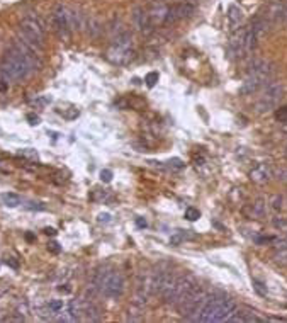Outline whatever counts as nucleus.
Here are the masks:
<instances>
[{
  "instance_id": "c85d7f7f",
  "label": "nucleus",
  "mask_w": 287,
  "mask_h": 323,
  "mask_svg": "<svg viewBox=\"0 0 287 323\" xmlns=\"http://www.w3.org/2000/svg\"><path fill=\"white\" fill-rule=\"evenodd\" d=\"M5 262H7V264H9V265H12V267H14V269H17V267H19V264H17V262H15V260H12V258H7Z\"/></svg>"
},
{
  "instance_id": "f257e3e1",
  "label": "nucleus",
  "mask_w": 287,
  "mask_h": 323,
  "mask_svg": "<svg viewBox=\"0 0 287 323\" xmlns=\"http://www.w3.org/2000/svg\"><path fill=\"white\" fill-rule=\"evenodd\" d=\"M31 70H33V65L22 53L17 43L10 50H7V53L2 58V63H0V75L7 80H22L29 75Z\"/></svg>"
},
{
  "instance_id": "bb28decb",
  "label": "nucleus",
  "mask_w": 287,
  "mask_h": 323,
  "mask_svg": "<svg viewBox=\"0 0 287 323\" xmlns=\"http://www.w3.org/2000/svg\"><path fill=\"white\" fill-rule=\"evenodd\" d=\"M279 181L287 182V170H281V172H279Z\"/></svg>"
},
{
  "instance_id": "2f4dec72",
  "label": "nucleus",
  "mask_w": 287,
  "mask_h": 323,
  "mask_svg": "<svg viewBox=\"0 0 287 323\" xmlns=\"http://www.w3.org/2000/svg\"><path fill=\"white\" fill-rule=\"evenodd\" d=\"M99 221H109V214H101V216H99Z\"/></svg>"
},
{
  "instance_id": "dca6fc26",
  "label": "nucleus",
  "mask_w": 287,
  "mask_h": 323,
  "mask_svg": "<svg viewBox=\"0 0 287 323\" xmlns=\"http://www.w3.org/2000/svg\"><path fill=\"white\" fill-rule=\"evenodd\" d=\"M158 78H160V75L157 73V71H150L148 75H146V78H145V82H146V85L150 87H155L157 85V82H158Z\"/></svg>"
},
{
  "instance_id": "423d86ee",
  "label": "nucleus",
  "mask_w": 287,
  "mask_h": 323,
  "mask_svg": "<svg viewBox=\"0 0 287 323\" xmlns=\"http://www.w3.org/2000/svg\"><path fill=\"white\" fill-rule=\"evenodd\" d=\"M71 17H73V15L61 5H58L53 14V27H55V31H57L58 38L63 39V41H68L70 39Z\"/></svg>"
},
{
  "instance_id": "5701e85b",
  "label": "nucleus",
  "mask_w": 287,
  "mask_h": 323,
  "mask_svg": "<svg viewBox=\"0 0 287 323\" xmlns=\"http://www.w3.org/2000/svg\"><path fill=\"white\" fill-rule=\"evenodd\" d=\"M7 89H9V80H7V78H3L2 75H0V94H3Z\"/></svg>"
},
{
  "instance_id": "6ab92c4d",
  "label": "nucleus",
  "mask_w": 287,
  "mask_h": 323,
  "mask_svg": "<svg viewBox=\"0 0 287 323\" xmlns=\"http://www.w3.org/2000/svg\"><path fill=\"white\" fill-rule=\"evenodd\" d=\"M19 155H21V157L29 158V160H33V162L38 160V153H36V150H33V148H26V150H22Z\"/></svg>"
},
{
  "instance_id": "6e6552de",
  "label": "nucleus",
  "mask_w": 287,
  "mask_h": 323,
  "mask_svg": "<svg viewBox=\"0 0 287 323\" xmlns=\"http://www.w3.org/2000/svg\"><path fill=\"white\" fill-rule=\"evenodd\" d=\"M194 5L192 3H175V5L169 7L167 10V17H165V24H175L178 21H184V19H189L190 15L194 14Z\"/></svg>"
},
{
  "instance_id": "1a4fd4ad",
  "label": "nucleus",
  "mask_w": 287,
  "mask_h": 323,
  "mask_svg": "<svg viewBox=\"0 0 287 323\" xmlns=\"http://www.w3.org/2000/svg\"><path fill=\"white\" fill-rule=\"evenodd\" d=\"M134 22H136L138 29L141 31V33L148 34L153 31V22H151V19H150V15L146 10L138 9L136 12H134Z\"/></svg>"
},
{
  "instance_id": "c756f323",
  "label": "nucleus",
  "mask_w": 287,
  "mask_h": 323,
  "mask_svg": "<svg viewBox=\"0 0 287 323\" xmlns=\"http://www.w3.org/2000/svg\"><path fill=\"white\" fill-rule=\"evenodd\" d=\"M136 223H138V226H141V228H145V226H146V221H145V219H141V218H138Z\"/></svg>"
},
{
  "instance_id": "2eb2a0df",
  "label": "nucleus",
  "mask_w": 287,
  "mask_h": 323,
  "mask_svg": "<svg viewBox=\"0 0 287 323\" xmlns=\"http://www.w3.org/2000/svg\"><path fill=\"white\" fill-rule=\"evenodd\" d=\"M68 313L71 315V318H73V320H77V318L80 317V313H83V312H82L80 301H71V303H70V312H68Z\"/></svg>"
},
{
  "instance_id": "7c9ffc66",
  "label": "nucleus",
  "mask_w": 287,
  "mask_h": 323,
  "mask_svg": "<svg viewBox=\"0 0 287 323\" xmlns=\"http://www.w3.org/2000/svg\"><path fill=\"white\" fill-rule=\"evenodd\" d=\"M45 233L46 235H57V230H55V228H45Z\"/></svg>"
},
{
  "instance_id": "ddd939ff",
  "label": "nucleus",
  "mask_w": 287,
  "mask_h": 323,
  "mask_svg": "<svg viewBox=\"0 0 287 323\" xmlns=\"http://www.w3.org/2000/svg\"><path fill=\"white\" fill-rule=\"evenodd\" d=\"M2 202L9 208H15V206L21 204V197L14 193H7V194H2Z\"/></svg>"
},
{
  "instance_id": "393cba45",
  "label": "nucleus",
  "mask_w": 287,
  "mask_h": 323,
  "mask_svg": "<svg viewBox=\"0 0 287 323\" xmlns=\"http://www.w3.org/2000/svg\"><path fill=\"white\" fill-rule=\"evenodd\" d=\"M29 209H39V211H43L45 209V206H41V202H31L29 206H27Z\"/></svg>"
},
{
  "instance_id": "a211bd4d",
  "label": "nucleus",
  "mask_w": 287,
  "mask_h": 323,
  "mask_svg": "<svg viewBox=\"0 0 287 323\" xmlns=\"http://www.w3.org/2000/svg\"><path fill=\"white\" fill-rule=\"evenodd\" d=\"M253 288L260 296H267V288L264 286V282H260L258 279H253Z\"/></svg>"
},
{
  "instance_id": "cd10ccee",
  "label": "nucleus",
  "mask_w": 287,
  "mask_h": 323,
  "mask_svg": "<svg viewBox=\"0 0 287 323\" xmlns=\"http://www.w3.org/2000/svg\"><path fill=\"white\" fill-rule=\"evenodd\" d=\"M27 119L31 121V125H38V123H39V118H38V116H33V114L27 116Z\"/></svg>"
},
{
  "instance_id": "39448f33",
  "label": "nucleus",
  "mask_w": 287,
  "mask_h": 323,
  "mask_svg": "<svg viewBox=\"0 0 287 323\" xmlns=\"http://www.w3.org/2000/svg\"><path fill=\"white\" fill-rule=\"evenodd\" d=\"M124 277H122V274L119 272H107L106 277H104L102 281V286H101V291L104 293V296L106 298H119L122 296V293H124Z\"/></svg>"
},
{
  "instance_id": "a878e982",
  "label": "nucleus",
  "mask_w": 287,
  "mask_h": 323,
  "mask_svg": "<svg viewBox=\"0 0 287 323\" xmlns=\"http://www.w3.org/2000/svg\"><path fill=\"white\" fill-rule=\"evenodd\" d=\"M281 206H282V199L281 197H274V208L276 209H281Z\"/></svg>"
},
{
  "instance_id": "9d476101",
  "label": "nucleus",
  "mask_w": 287,
  "mask_h": 323,
  "mask_svg": "<svg viewBox=\"0 0 287 323\" xmlns=\"http://www.w3.org/2000/svg\"><path fill=\"white\" fill-rule=\"evenodd\" d=\"M270 177H272V172H270V167L267 163H260V165L255 167L252 172H250V179L253 182H257V184H264Z\"/></svg>"
},
{
  "instance_id": "20e7f679",
  "label": "nucleus",
  "mask_w": 287,
  "mask_h": 323,
  "mask_svg": "<svg viewBox=\"0 0 287 323\" xmlns=\"http://www.w3.org/2000/svg\"><path fill=\"white\" fill-rule=\"evenodd\" d=\"M19 26H21L24 43L33 48L34 51L41 50L43 45H45V29L41 27V24L33 17H26L22 19Z\"/></svg>"
},
{
  "instance_id": "b1692460",
  "label": "nucleus",
  "mask_w": 287,
  "mask_h": 323,
  "mask_svg": "<svg viewBox=\"0 0 287 323\" xmlns=\"http://www.w3.org/2000/svg\"><path fill=\"white\" fill-rule=\"evenodd\" d=\"M48 250H51V252L58 254V252H59V250H61V249H59V247H58V243H57V242H51L50 245H48Z\"/></svg>"
},
{
  "instance_id": "7ed1b4c3",
  "label": "nucleus",
  "mask_w": 287,
  "mask_h": 323,
  "mask_svg": "<svg viewBox=\"0 0 287 323\" xmlns=\"http://www.w3.org/2000/svg\"><path fill=\"white\" fill-rule=\"evenodd\" d=\"M195 284L197 282H195L192 276H173L172 281L169 282V286L163 289L162 296L165 298V303L177 306L192 291Z\"/></svg>"
},
{
  "instance_id": "4468645a",
  "label": "nucleus",
  "mask_w": 287,
  "mask_h": 323,
  "mask_svg": "<svg viewBox=\"0 0 287 323\" xmlns=\"http://www.w3.org/2000/svg\"><path fill=\"white\" fill-rule=\"evenodd\" d=\"M264 213H265V204H264V201H257L255 204L252 206V216L253 218H260V216H264Z\"/></svg>"
},
{
  "instance_id": "0eeeda50",
  "label": "nucleus",
  "mask_w": 287,
  "mask_h": 323,
  "mask_svg": "<svg viewBox=\"0 0 287 323\" xmlns=\"http://www.w3.org/2000/svg\"><path fill=\"white\" fill-rule=\"evenodd\" d=\"M281 97H282V85H281V83H277V82H272L264 90V94L260 95V99H258L257 109L260 111V113H265V111L274 109V107L279 104Z\"/></svg>"
},
{
  "instance_id": "f03ea898",
  "label": "nucleus",
  "mask_w": 287,
  "mask_h": 323,
  "mask_svg": "<svg viewBox=\"0 0 287 323\" xmlns=\"http://www.w3.org/2000/svg\"><path fill=\"white\" fill-rule=\"evenodd\" d=\"M272 73H274V68L270 63L262 62V60L255 62L252 65V68H250V73H248V77H246V80L241 83L240 94L250 95V94L257 92V90L260 89L267 80H270Z\"/></svg>"
},
{
  "instance_id": "f8f14e48",
  "label": "nucleus",
  "mask_w": 287,
  "mask_h": 323,
  "mask_svg": "<svg viewBox=\"0 0 287 323\" xmlns=\"http://www.w3.org/2000/svg\"><path fill=\"white\" fill-rule=\"evenodd\" d=\"M257 39L258 36L255 34V31L252 27H245V53H250L257 48Z\"/></svg>"
},
{
  "instance_id": "aec40b11",
  "label": "nucleus",
  "mask_w": 287,
  "mask_h": 323,
  "mask_svg": "<svg viewBox=\"0 0 287 323\" xmlns=\"http://www.w3.org/2000/svg\"><path fill=\"white\" fill-rule=\"evenodd\" d=\"M276 119L281 123H286L287 121V107H281V109L276 111Z\"/></svg>"
},
{
  "instance_id": "f3484780",
  "label": "nucleus",
  "mask_w": 287,
  "mask_h": 323,
  "mask_svg": "<svg viewBox=\"0 0 287 323\" xmlns=\"http://www.w3.org/2000/svg\"><path fill=\"white\" fill-rule=\"evenodd\" d=\"M199 216H201L199 209H195V208H187L185 209V218L189 219V221H195V219H199Z\"/></svg>"
},
{
  "instance_id": "4be33fe9",
  "label": "nucleus",
  "mask_w": 287,
  "mask_h": 323,
  "mask_svg": "<svg viewBox=\"0 0 287 323\" xmlns=\"http://www.w3.org/2000/svg\"><path fill=\"white\" fill-rule=\"evenodd\" d=\"M101 179H102V182H111L113 181V172L111 170H102L101 172Z\"/></svg>"
},
{
  "instance_id": "9b49d317",
  "label": "nucleus",
  "mask_w": 287,
  "mask_h": 323,
  "mask_svg": "<svg viewBox=\"0 0 287 323\" xmlns=\"http://www.w3.org/2000/svg\"><path fill=\"white\" fill-rule=\"evenodd\" d=\"M228 22L233 29H238L240 24L243 22V10L236 5H231L228 9Z\"/></svg>"
},
{
  "instance_id": "412c9836",
  "label": "nucleus",
  "mask_w": 287,
  "mask_h": 323,
  "mask_svg": "<svg viewBox=\"0 0 287 323\" xmlns=\"http://www.w3.org/2000/svg\"><path fill=\"white\" fill-rule=\"evenodd\" d=\"M48 308H50V312L53 313H58L59 310H63V301H50V305H48Z\"/></svg>"
}]
</instances>
